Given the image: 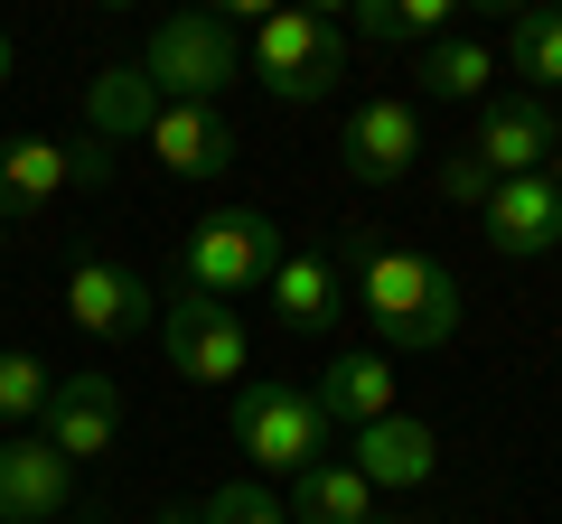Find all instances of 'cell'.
Instances as JSON below:
<instances>
[{"instance_id":"cell-23","label":"cell","mask_w":562,"mask_h":524,"mask_svg":"<svg viewBox=\"0 0 562 524\" xmlns=\"http://www.w3.org/2000/svg\"><path fill=\"white\" fill-rule=\"evenodd\" d=\"M47 394H57V375H47L38 356H29V346H10V356H0V422L10 431H29L47 412Z\"/></svg>"},{"instance_id":"cell-26","label":"cell","mask_w":562,"mask_h":524,"mask_svg":"<svg viewBox=\"0 0 562 524\" xmlns=\"http://www.w3.org/2000/svg\"><path fill=\"white\" fill-rule=\"evenodd\" d=\"M103 179H113V150L85 141V150H76V187H103Z\"/></svg>"},{"instance_id":"cell-13","label":"cell","mask_w":562,"mask_h":524,"mask_svg":"<svg viewBox=\"0 0 562 524\" xmlns=\"http://www.w3.org/2000/svg\"><path fill=\"white\" fill-rule=\"evenodd\" d=\"M66 497H76V468L47 441L10 431L0 441V524H47V515H66Z\"/></svg>"},{"instance_id":"cell-24","label":"cell","mask_w":562,"mask_h":524,"mask_svg":"<svg viewBox=\"0 0 562 524\" xmlns=\"http://www.w3.org/2000/svg\"><path fill=\"white\" fill-rule=\"evenodd\" d=\"M206 524H291V505L272 497V487H254V478H235V487H216V497L198 505Z\"/></svg>"},{"instance_id":"cell-3","label":"cell","mask_w":562,"mask_h":524,"mask_svg":"<svg viewBox=\"0 0 562 524\" xmlns=\"http://www.w3.org/2000/svg\"><path fill=\"white\" fill-rule=\"evenodd\" d=\"M281 272V225L262 216V206H216V216L188 225L179 243V282L198 291V300H225L235 309L244 291H262Z\"/></svg>"},{"instance_id":"cell-28","label":"cell","mask_w":562,"mask_h":524,"mask_svg":"<svg viewBox=\"0 0 562 524\" xmlns=\"http://www.w3.org/2000/svg\"><path fill=\"white\" fill-rule=\"evenodd\" d=\"M543 179H553V197H562V141H553V160H543Z\"/></svg>"},{"instance_id":"cell-21","label":"cell","mask_w":562,"mask_h":524,"mask_svg":"<svg viewBox=\"0 0 562 524\" xmlns=\"http://www.w3.org/2000/svg\"><path fill=\"white\" fill-rule=\"evenodd\" d=\"M506 76L535 84V103L562 94V10H516L506 20Z\"/></svg>"},{"instance_id":"cell-8","label":"cell","mask_w":562,"mask_h":524,"mask_svg":"<svg viewBox=\"0 0 562 524\" xmlns=\"http://www.w3.org/2000/svg\"><path fill=\"white\" fill-rule=\"evenodd\" d=\"M38 441L57 449L66 468L103 459V449L122 441V384L113 375H57V394H47V412H38Z\"/></svg>"},{"instance_id":"cell-1","label":"cell","mask_w":562,"mask_h":524,"mask_svg":"<svg viewBox=\"0 0 562 524\" xmlns=\"http://www.w3.org/2000/svg\"><path fill=\"white\" fill-rule=\"evenodd\" d=\"M357 309L384 346H450L469 319V291L441 253L413 243H357Z\"/></svg>"},{"instance_id":"cell-4","label":"cell","mask_w":562,"mask_h":524,"mask_svg":"<svg viewBox=\"0 0 562 524\" xmlns=\"http://www.w3.org/2000/svg\"><path fill=\"white\" fill-rule=\"evenodd\" d=\"M140 76H150V94H160V103H216L225 84L244 76V38L216 20V10H179V20L150 29Z\"/></svg>"},{"instance_id":"cell-19","label":"cell","mask_w":562,"mask_h":524,"mask_svg":"<svg viewBox=\"0 0 562 524\" xmlns=\"http://www.w3.org/2000/svg\"><path fill=\"white\" fill-rule=\"evenodd\" d=\"M291 524H375V487L347 459H310L291 478Z\"/></svg>"},{"instance_id":"cell-22","label":"cell","mask_w":562,"mask_h":524,"mask_svg":"<svg viewBox=\"0 0 562 524\" xmlns=\"http://www.w3.org/2000/svg\"><path fill=\"white\" fill-rule=\"evenodd\" d=\"M357 38L431 47V38H450V0H357Z\"/></svg>"},{"instance_id":"cell-17","label":"cell","mask_w":562,"mask_h":524,"mask_svg":"<svg viewBox=\"0 0 562 524\" xmlns=\"http://www.w3.org/2000/svg\"><path fill=\"white\" fill-rule=\"evenodd\" d=\"M272 309H281V328H338V309H347V282H338V262H319V253H281V272L272 282Z\"/></svg>"},{"instance_id":"cell-29","label":"cell","mask_w":562,"mask_h":524,"mask_svg":"<svg viewBox=\"0 0 562 524\" xmlns=\"http://www.w3.org/2000/svg\"><path fill=\"white\" fill-rule=\"evenodd\" d=\"M10 57H20V47H10V29H0V84H10Z\"/></svg>"},{"instance_id":"cell-12","label":"cell","mask_w":562,"mask_h":524,"mask_svg":"<svg viewBox=\"0 0 562 524\" xmlns=\"http://www.w3.org/2000/svg\"><path fill=\"white\" fill-rule=\"evenodd\" d=\"M76 187V150L47 141V132H20V141H0V235L29 216H47V206Z\"/></svg>"},{"instance_id":"cell-11","label":"cell","mask_w":562,"mask_h":524,"mask_svg":"<svg viewBox=\"0 0 562 524\" xmlns=\"http://www.w3.org/2000/svg\"><path fill=\"white\" fill-rule=\"evenodd\" d=\"M553 141H562L553 103H535V94H497L469 150H479V169H487V179H535V169L553 160Z\"/></svg>"},{"instance_id":"cell-15","label":"cell","mask_w":562,"mask_h":524,"mask_svg":"<svg viewBox=\"0 0 562 524\" xmlns=\"http://www.w3.org/2000/svg\"><path fill=\"white\" fill-rule=\"evenodd\" d=\"M357 468L366 487H422L431 468H441V441H431V422H413V412H384V422L357 431Z\"/></svg>"},{"instance_id":"cell-16","label":"cell","mask_w":562,"mask_h":524,"mask_svg":"<svg viewBox=\"0 0 562 524\" xmlns=\"http://www.w3.org/2000/svg\"><path fill=\"white\" fill-rule=\"evenodd\" d=\"M310 403H319L328 431H338V422L366 431V422H384V412H394V365H384L375 346H357V356H338L319 384H310Z\"/></svg>"},{"instance_id":"cell-14","label":"cell","mask_w":562,"mask_h":524,"mask_svg":"<svg viewBox=\"0 0 562 524\" xmlns=\"http://www.w3.org/2000/svg\"><path fill=\"white\" fill-rule=\"evenodd\" d=\"M479 225H487V243H497V253H553L562 243V197H553V179H497V197L479 206Z\"/></svg>"},{"instance_id":"cell-30","label":"cell","mask_w":562,"mask_h":524,"mask_svg":"<svg viewBox=\"0 0 562 524\" xmlns=\"http://www.w3.org/2000/svg\"><path fill=\"white\" fill-rule=\"evenodd\" d=\"M0 243H10V235H0Z\"/></svg>"},{"instance_id":"cell-20","label":"cell","mask_w":562,"mask_h":524,"mask_svg":"<svg viewBox=\"0 0 562 524\" xmlns=\"http://www.w3.org/2000/svg\"><path fill=\"white\" fill-rule=\"evenodd\" d=\"M422 94L431 103H469V94H487V84H497V57H487L479 38H460V29H450V38H431L422 47Z\"/></svg>"},{"instance_id":"cell-25","label":"cell","mask_w":562,"mask_h":524,"mask_svg":"<svg viewBox=\"0 0 562 524\" xmlns=\"http://www.w3.org/2000/svg\"><path fill=\"white\" fill-rule=\"evenodd\" d=\"M441 197H450V206H469V216L497 197V179L479 169V150H450V160H441Z\"/></svg>"},{"instance_id":"cell-18","label":"cell","mask_w":562,"mask_h":524,"mask_svg":"<svg viewBox=\"0 0 562 524\" xmlns=\"http://www.w3.org/2000/svg\"><path fill=\"white\" fill-rule=\"evenodd\" d=\"M150 113H160V94H150V76H140V66H103V76L85 84V132H94L103 150L140 141V132H150Z\"/></svg>"},{"instance_id":"cell-6","label":"cell","mask_w":562,"mask_h":524,"mask_svg":"<svg viewBox=\"0 0 562 524\" xmlns=\"http://www.w3.org/2000/svg\"><path fill=\"white\" fill-rule=\"evenodd\" d=\"M66 319L85 328V338H150V328H160V291L140 282L132 262H94L85 253L76 272H66Z\"/></svg>"},{"instance_id":"cell-5","label":"cell","mask_w":562,"mask_h":524,"mask_svg":"<svg viewBox=\"0 0 562 524\" xmlns=\"http://www.w3.org/2000/svg\"><path fill=\"white\" fill-rule=\"evenodd\" d=\"M235 441H244V459H254V468L301 478V468L319 459L328 422H319V403H310V384L262 375V384H244V394H235Z\"/></svg>"},{"instance_id":"cell-10","label":"cell","mask_w":562,"mask_h":524,"mask_svg":"<svg viewBox=\"0 0 562 524\" xmlns=\"http://www.w3.org/2000/svg\"><path fill=\"white\" fill-rule=\"evenodd\" d=\"M140 141L160 150L169 179H225V169H235V150H244V141H235V122H225L216 103H160Z\"/></svg>"},{"instance_id":"cell-9","label":"cell","mask_w":562,"mask_h":524,"mask_svg":"<svg viewBox=\"0 0 562 524\" xmlns=\"http://www.w3.org/2000/svg\"><path fill=\"white\" fill-rule=\"evenodd\" d=\"M338 160H347V179H357V187H394L403 169L422 160V113H413V103H394V94L357 103L347 132H338Z\"/></svg>"},{"instance_id":"cell-2","label":"cell","mask_w":562,"mask_h":524,"mask_svg":"<svg viewBox=\"0 0 562 524\" xmlns=\"http://www.w3.org/2000/svg\"><path fill=\"white\" fill-rule=\"evenodd\" d=\"M244 66L272 103H328L347 84V38L319 10H254L244 20Z\"/></svg>"},{"instance_id":"cell-7","label":"cell","mask_w":562,"mask_h":524,"mask_svg":"<svg viewBox=\"0 0 562 524\" xmlns=\"http://www.w3.org/2000/svg\"><path fill=\"white\" fill-rule=\"evenodd\" d=\"M160 346H169V375H188V384H235L244 375V319L225 300H169L160 309Z\"/></svg>"},{"instance_id":"cell-27","label":"cell","mask_w":562,"mask_h":524,"mask_svg":"<svg viewBox=\"0 0 562 524\" xmlns=\"http://www.w3.org/2000/svg\"><path fill=\"white\" fill-rule=\"evenodd\" d=\"M150 524H206V515H198V505H160V515H150Z\"/></svg>"}]
</instances>
